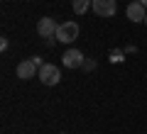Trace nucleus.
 <instances>
[{
	"label": "nucleus",
	"mask_w": 147,
	"mask_h": 134,
	"mask_svg": "<svg viewBox=\"0 0 147 134\" xmlns=\"http://www.w3.org/2000/svg\"><path fill=\"white\" fill-rule=\"evenodd\" d=\"M37 78H39L44 85H57V83L61 81V71H59L54 63H42V66H39V73H37Z\"/></svg>",
	"instance_id": "1"
},
{
	"label": "nucleus",
	"mask_w": 147,
	"mask_h": 134,
	"mask_svg": "<svg viewBox=\"0 0 147 134\" xmlns=\"http://www.w3.org/2000/svg\"><path fill=\"white\" fill-rule=\"evenodd\" d=\"M76 37H79V25H76V22H64V25H59L57 41H61V44H71Z\"/></svg>",
	"instance_id": "2"
},
{
	"label": "nucleus",
	"mask_w": 147,
	"mask_h": 134,
	"mask_svg": "<svg viewBox=\"0 0 147 134\" xmlns=\"http://www.w3.org/2000/svg\"><path fill=\"white\" fill-rule=\"evenodd\" d=\"M91 7H93V12L98 17H113V15H115V10H118L115 0H93Z\"/></svg>",
	"instance_id": "3"
},
{
	"label": "nucleus",
	"mask_w": 147,
	"mask_h": 134,
	"mask_svg": "<svg viewBox=\"0 0 147 134\" xmlns=\"http://www.w3.org/2000/svg\"><path fill=\"white\" fill-rule=\"evenodd\" d=\"M57 29H59V25L52 20V17H42V20L37 22V34L44 37V39H52V37H57Z\"/></svg>",
	"instance_id": "4"
},
{
	"label": "nucleus",
	"mask_w": 147,
	"mask_h": 134,
	"mask_svg": "<svg viewBox=\"0 0 147 134\" xmlns=\"http://www.w3.org/2000/svg\"><path fill=\"white\" fill-rule=\"evenodd\" d=\"M61 61H64V66H66V68H81V66H84V61H86V56L79 51V49H66L64 56H61Z\"/></svg>",
	"instance_id": "5"
},
{
	"label": "nucleus",
	"mask_w": 147,
	"mask_h": 134,
	"mask_svg": "<svg viewBox=\"0 0 147 134\" xmlns=\"http://www.w3.org/2000/svg\"><path fill=\"white\" fill-rule=\"evenodd\" d=\"M34 73H39V66L32 59H25V61L17 63V78L20 81H30V78H34Z\"/></svg>",
	"instance_id": "6"
},
{
	"label": "nucleus",
	"mask_w": 147,
	"mask_h": 134,
	"mask_svg": "<svg viewBox=\"0 0 147 134\" xmlns=\"http://www.w3.org/2000/svg\"><path fill=\"white\" fill-rule=\"evenodd\" d=\"M125 12H127V20L130 22H145V17H147V7L142 5L140 0H132Z\"/></svg>",
	"instance_id": "7"
},
{
	"label": "nucleus",
	"mask_w": 147,
	"mask_h": 134,
	"mask_svg": "<svg viewBox=\"0 0 147 134\" xmlns=\"http://www.w3.org/2000/svg\"><path fill=\"white\" fill-rule=\"evenodd\" d=\"M91 3H93V0H71V7H74L76 15H84V12L91 7Z\"/></svg>",
	"instance_id": "8"
},
{
	"label": "nucleus",
	"mask_w": 147,
	"mask_h": 134,
	"mask_svg": "<svg viewBox=\"0 0 147 134\" xmlns=\"http://www.w3.org/2000/svg\"><path fill=\"white\" fill-rule=\"evenodd\" d=\"M81 68H84V71H93V68H96V61H93V59H86Z\"/></svg>",
	"instance_id": "9"
},
{
	"label": "nucleus",
	"mask_w": 147,
	"mask_h": 134,
	"mask_svg": "<svg viewBox=\"0 0 147 134\" xmlns=\"http://www.w3.org/2000/svg\"><path fill=\"white\" fill-rule=\"evenodd\" d=\"M110 61H123V51H113L110 54Z\"/></svg>",
	"instance_id": "10"
},
{
	"label": "nucleus",
	"mask_w": 147,
	"mask_h": 134,
	"mask_svg": "<svg viewBox=\"0 0 147 134\" xmlns=\"http://www.w3.org/2000/svg\"><path fill=\"white\" fill-rule=\"evenodd\" d=\"M7 44H10V41H7L5 37H3V39H0V49H3V51H5V49H7Z\"/></svg>",
	"instance_id": "11"
},
{
	"label": "nucleus",
	"mask_w": 147,
	"mask_h": 134,
	"mask_svg": "<svg viewBox=\"0 0 147 134\" xmlns=\"http://www.w3.org/2000/svg\"><path fill=\"white\" fill-rule=\"evenodd\" d=\"M140 3H142V5H145V7H147V0H140Z\"/></svg>",
	"instance_id": "12"
},
{
	"label": "nucleus",
	"mask_w": 147,
	"mask_h": 134,
	"mask_svg": "<svg viewBox=\"0 0 147 134\" xmlns=\"http://www.w3.org/2000/svg\"><path fill=\"white\" fill-rule=\"evenodd\" d=\"M145 25H147V17H145Z\"/></svg>",
	"instance_id": "13"
},
{
	"label": "nucleus",
	"mask_w": 147,
	"mask_h": 134,
	"mask_svg": "<svg viewBox=\"0 0 147 134\" xmlns=\"http://www.w3.org/2000/svg\"><path fill=\"white\" fill-rule=\"evenodd\" d=\"M61 134H64V132H61Z\"/></svg>",
	"instance_id": "14"
}]
</instances>
